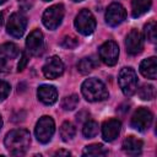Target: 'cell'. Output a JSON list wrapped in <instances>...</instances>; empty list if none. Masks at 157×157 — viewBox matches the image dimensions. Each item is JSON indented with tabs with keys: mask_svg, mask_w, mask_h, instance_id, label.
<instances>
[{
	"mask_svg": "<svg viewBox=\"0 0 157 157\" xmlns=\"http://www.w3.org/2000/svg\"><path fill=\"white\" fill-rule=\"evenodd\" d=\"M44 1H50V0H44Z\"/></svg>",
	"mask_w": 157,
	"mask_h": 157,
	"instance_id": "cell-36",
	"label": "cell"
},
{
	"mask_svg": "<svg viewBox=\"0 0 157 157\" xmlns=\"http://www.w3.org/2000/svg\"><path fill=\"white\" fill-rule=\"evenodd\" d=\"M144 36L145 38L151 42L155 43L157 39V27H156V21H150L145 25L144 27Z\"/></svg>",
	"mask_w": 157,
	"mask_h": 157,
	"instance_id": "cell-23",
	"label": "cell"
},
{
	"mask_svg": "<svg viewBox=\"0 0 157 157\" xmlns=\"http://www.w3.org/2000/svg\"><path fill=\"white\" fill-rule=\"evenodd\" d=\"M1 23H2V15L0 13V26H1Z\"/></svg>",
	"mask_w": 157,
	"mask_h": 157,
	"instance_id": "cell-33",
	"label": "cell"
},
{
	"mask_svg": "<svg viewBox=\"0 0 157 157\" xmlns=\"http://www.w3.org/2000/svg\"><path fill=\"white\" fill-rule=\"evenodd\" d=\"M27 27V18L25 15L20 12H15L10 16L7 25H6V31L10 36L13 38H20L23 36L25 29Z\"/></svg>",
	"mask_w": 157,
	"mask_h": 157,
	"instance_id": "cell-8",
	"label": "cell"
},
{
	"mask_svg": "<svg viewBox=\"0 0 157 157\" xmlns=\"http://www.w3.org/2000/svg\"><path fill=\"white\" fill-rule=\"evenodd\" d=\"M142 141L140 139H136L135 136H129L123 141V150L125 153L130 156H137L142 151Z\"/></svg>",
	"mask_w": 157,
	"mask_h": 157,
	"instance_id": "cell-17",
	"label": "cell"
},
{
	"mask_svg": "<svg viewBox=\"0 0 157 157\" xmlns=\"http://www.w3.org/2000/svg\"><path fill=\"white\" fill-rule=\"evenodd\" d=\"M78 104V96L76 94H70L65 97L61 102V108L64 110H74Z\"/></svg>",
	"mask_w": 157,
	"mask_h": 157,
	"instance_id": "cell-25",
	"label": "cell"
},
{
	"mask_svg": "<svg viewBox=\"0 0 157 157\" xmlns=\"http://www.w3.org/2000/svg\"><path fill=\"white\" fill-rule=\"evenodd\" d=\"M72 1H75V2H80V1H82V0H72Z\"/></svg>",
	"mask_w": 157,
	"mask_h": 157,
	"instance_id": "cell-35",
	"label": "cell"
},
{
	"mask_svg": "<svg viewBox=\"0 0 157 157\" xmlns=\"http://www.w3.org/2000/svg\"><path fill=\"white\" fill-rule=\"evenodd\" d=\"M70 156V152L69 151H65V150H59L55 152V156Z\"/></svg>",
	"mask_w": 157,
	"mask_h": 157,
	"instance_id": "cell-31",
	"label": "cell"
},
{
	"mask_svg": "<svg viewBox=\"0 0 157 157\" xmlns=\"http://www.w3.org/2000/svg\"><path fill=\"white\" fill-rule=\"evenodd\" d=\"M1 128H2V119H1V115H0V130H1Z\"/></svg>",
	"mask_w": 157,
	"mask_h": 157,
	"instance_id": "cell-32",
	"label": "cell"
},
{
	"mask_svg": "<svg viewBox=\"0 0 157 157\" xmlns=\"http://www.w3.org/2000/svg\"><path fill=\"white\" fill-rule=\"evenodd\" d=\"M6 70H7V65H6L5 59H0V74L1 72H5Z\"/></svg>",
	"mask_w": 157,
	"mask_h": 157,
	"instance_id": "cell-30",
	"label": "cell"
},
{
	"mask_svg": "<svg viewBox=\"0 0 157 157\" xmlns=\"http://www.w3.org/2000/svg\"><path fill=\"white\" fill-rule=\"evenodd\" d=\"M64 72V63L59 56H50L43 65V74L47 78H56Z\"/></svg>",
	"mask_w": 157,
	"mask_h": 157,
	"instance_id": "cell-13",
	"label": "cell"
},
{
	"mask_svg": "<svg viewBox=\"0 0 157 157\" xmlns=\"http://www.w3.org/2000/svg\"><path fill=\"white\" fill-rule=\"evenodd\" d=\"M27 63H28V56H27L26 53H22L21 60H20V63H18V65H17V71H22V70L25 69V66L27 65Z\"/></svg>",
	"mask_w": 157,
	"mask_h": 157,
	"instance_id": "cell-29",
	"label": "cell"
},
{
	"mask_svg": "<svg viewBox=\"0 0 157 157\" xmlns=\"http://www.w3.org/2000/svg\"><path fill=\"white\" fill-rule=\"evenodd\" d=\"M26 48L27 52L34 56H38L43 53L44 39H43V33L39 29H33L29 33V36L26 39Z\"/></svg>",
	"mask_w": 157,
	"mask_h": 157,
	"instance_id": "cell-11",
	"label": "cell"
},
{
	"mask_svg": "<svg viewBox=\"0 0 157 157\" xmlns=\"http://www.w3.org/2000/svg\"><path fill=\"white\" fill-rule=\"evenodd\" d=\"M126 52L130 55H137L144 49V39L137 29H131L125 38Z\"/></svg>",
	"mask_w": 157,
	"mask_h": 157,
	"instance_id": "cell-12",
	"label": "cell"
},
{
	"mask_svg": "<svg viewBox=\"0 0 157 157\" xmlns=\"http://www.w3.org/2000/svg\"><path fill=\"white\" fill-rule=\"evenodd\" d=\"M125 18H126V11L123 5H120L118 2H113L108 6V9L105 11V22L109 26L117 27L121 22H124Z\"/></svg>",
	"mask_w": 157,
	"mask_h": 157,
	"instance_id": "cell-10",
	"label": "cell"
},
{
	"mask_svg": "<svg viewBox=\"0 0 157 157\" xmlns=\"http://www.w3.org/2000/svg\"><path fill=\"white\" fill-rule=\"evenodd\" d=\"M74 25H75L77 32L81 33V34H83V36H90L96 29V20H94V16L87 9H82L76 15Z\"/></svg>",
	"mask_w": 157,
	"mask_h": 157,
	"instance_id": "cell-4",
	"label": "cell"
},
{
	"mask_svg": "<svg viewBox=\"0 0 157 157\" xmlns=\"http://www.w3.org/2000/svg\"><path fill=\"white\" fill-rule=\"evenodd\" d=\"M54 131H55V124L50 117L44 115V117L39 118V120L36 124V129H34L36 137L39 142L48 144L52 140Z\"/></svg>",
	"mask_w": 157,
	"mask_h": 157,
	"instance_id": "cell-5",
	"label": "cell"
},
{
	"mask_svg": "<svg viewBox=\"0 0 157 157\" xmlns=\"http://www.w3.org/2000/svg\"><path fill=\"white\" fill-rule=\"evenodd\" d=\"M37 97L42 103L52 105L58 99V91L52 85H42L37 90Z\"/></svg>",
	"mask_w": 157,
	"mask_h": 157,
	"instance_id": "cell-15",
	"label": "cell"
},
{
	"mask_svg": "<svg viewBox=\"0 0 157 157\" xmlns=\"http://www.w3.org/2000/svg\"><path fill=\"white\" fill-rule=\"evenodd\" d=\"M5 1H7V0H0V4H4Z\"/></svg>",
	"mask_w": 157,
	"mask_h": 157,
	"instance_id": "cell-34",
	"label": "cell"
},
{
	"mask_svg": "<svg viewBox=\"0 0 157 157\" xmlns=\"http://www.w3.org/2000/svg\"><path fill=\"white\" fill-rule=\"evenodd\" d=\"M140 72L142 74V76L155 80L157 77V59L155 56H151L142 60L140 64Z\"/></svg>",
	"mask_w": 157,
	"mask_h": 157,
	"instance_id": "cell-16",
	"label": "cell"
},
{
	"mask_svg": "<svg viewBox=\"0 0 157 157\" xmlns=\"http://www.w3.org/2000/svg\"><path fill=\"white\" fill-rule=\"evenodd\" d=\"M77 44H78L77 39L75 37H72V36H66L61 40V45L64 48H66V49H74V48L77 47Z\"/></svg>",
	"mask_w": 157,
	"mask_h": 157,
	"instance_id": "cell-27",
	"label": "cell"
},
{
	"mask_svg": "<svg viewBox=\"0 0 157 157\" xmlns=\"http://www.w3.org/2000/svg\"><path fill=\"white\" fill-rule=\"evenodd\" d=\"M5 147L13 156H22L29 147L31 135L25 129H15L6 134L5 136Z\"/></svg>",
	"mask_w": 157,
	"mask_h": 157,
	"instance_id": "cell-1",
	"label": "cell"
},
{
	"mask_svg": "<svg viewBox=\"0 0 157 157\" xmlns=\"http://www.w3.org/2000/svg\"><path fill=\"white\" fill-rule=\"evenodd\" d=\"M98 123H96L94 120H87L82 128V134L85 137L92 139L98 134Z\"/></svg>",
	"mask_w": 157,
	"mask_h": 157,
	"instance_id": "cell-24",
	"label": "cell"
},
{
	"mask_svg": "<svg viewBox=\"0 0 157 157\" xmlns=\"http://www.w3.org/2000/svg\"><path fill=\"white\" fill-rule=\"evenodd\" d=\"M76 134V129L75 125L70 121H65L61 124L60 126V136L63 139V141H70Z\"/></svg>",
	"mask_w": 157,
	"mask_h": 157,
	"instance_id": "cell-21",
	"label": "cell"
},
{
	"mask_svg": "<svg viewBox=\"0 0 157 157\" xmlns=\"http://www.w3.org/2000/svg\"><path fill=\"white\" fill-rule=\"evenodd\" d=\"M152 120L153 115L147 108H139L131 118V126L137 131H146L151 126Z\"/></svg>",
	"mask_w": 157,
	"mask_h": 157,
	"instance_id": "cell-9",
	"label": "cell"
},
{
	"mask_svg": "<svg viewBox=\"0 0 157 157\" xmlns=\"http://www.w3.org/2000/svg\"><path fill=\"white\" fill-rule=\"evenodd\" d=\"M64 13H65V10H64V6L61 4H56V5L48 7L44 11L43 17H42L44 26L48 29L58 28L60 26L63 18H64Z\"/></svg>",
	"mask_w": 157,
	"mask_h": 157,
	"instance_id": "cell-6",
	"label": "cell"
},
{
	"mask_svg": "<svg viewBox=\"0 0 157 157\" xmlns=\"http://www.w3.org/2000/svg\"><path fill=\"white\" fill-rule=\"evenodd\" d=\"M98 53H99L101 60L105 65L113 66L117 64L119 58V47L114 40H107L99 47Z\"/></svg>",
	"mask_w": 157,
	"mask_h": 157,
	"instance_id": "cell-7",
	"label": "cell"
},
{
	"mask_svg": "<svg viewBox=\"0 0 157 157\" xmlns=\"http://www.w3.org/2000/svg\"><path fill=\"white\" fill-rule=\"evenodd\" d=\"M20 49L13 43H4L0 44V55L6 59H13L18 55Z\"/></svg>",
	"mask_w": 157,
	"mask_h": 157,
	"instance_id": "cell-19",
	"label": "cell"
},
{
	"mask_svg": "<svg viewBox=\"0 0 157 157\" xmlns=\"http://www.w3.org/2000/svg\"><path fill=\"white\" fill-rule=\"evenodd\" d=\"M81 92L88 102H99L109 97L105 85L96 77H91L83 81L81 86Z\"/></svg>",
	"mask_w": 157,
	"mask_h": 157,
	"instance_id": "cell-2",
	"label": "cell"
},
{
	"mask_svg": "<svg viewBox=\"0 0 157 157\" xmlns=\"http://www.w3.org/2000/svg\"><path fill=\"white\" fill-rule=\"evenodd\" d=\"M83 156H105L108 155V150L101 144H92L83 148Z\"/></svg>",
	"mask_w": 157,
	"mask_h": 157,
	"instance_id": "cell-20",
	"label": "cell"
},
{
	"mask_svg": "<svg viewBox=\"0 0 157 157\" xmlns=\"http://www.w3.org/2000/svg\"><path fill=\"white\" fill-rule=\"evenodd\" d=\"M120 128H121V123L118 119L105 120L102 125V136H103L104 141H107V142L114 141L120 132Z\"/></svg>",
	"mask_w": 157,
	"mask_h": 157,
	"instance_id": "cell-14",
	"label": "cell"
},
{
	"mask_svg": "<svg viewBox=\"0 0 157 157\" xmlns=\"http://www.w3.org/2000/svg\"><path fill=\"white\" fill-rule=\"evenodd\" d=\"M119 86L125 96H132L137 90V75L132 67H123L118 77Z\"/></svg>",
	"mask_w": 157,
	"mask_h": 157,
	"instance_id": "cell-3",
	"label": "cell"
},
{
	"mask_svg": "<svg viewBox=\"0 0 157 157\" xmlns=\"http://www.w3.org/2000/svg\"><path fill=\"white\" fill-rule=\"evenodd\" d=\"M10 90H11L10 85H9L6 81L0 80V102H2V101L9 96Z\"/></svg>",
	"mask_w": 157,
	"mask_h": 157,
	"instance_id": "cell-28",
	"label": "cell"
},
{
	"mask_svg": "<svg viewBox=\"0 0 157 157\" xmlns=\"http://www.w3.org/2000/svg\"><path fill=\"white\" fill-rule=\"evenodd\" d=\"M97 66V61L93 58H83L77 63V70L81 74H88Z\"/></svg>",
	"mask_w": 157,
	"mask_h": 157,
	"instance_id": "cell-22",
	"label": "cell"
},
{
	"mask_svg": "<svg viewBox=\"0 0 157 157\" xmlns=\"http://www.w3.org/2000/svg\"><path fill=\"white\" fill-rule=\"evenodd\" d=\"M139 96L144 101H151L155 98V87L152 85H144L139 90Z\"/></svg>",
	"mask_w": 157,
	"mask_h": 157,
	"instance_id": "cell-26",
	"label": "cell"
},
{
	"mask_svg": "<svg viewBox=\"0 0 157 157\" xmlns=\"http://www.w3.org/2000/svg\"><path fill=\"white\" fill-rule=\"evenodd\" d=\"M151 7V0H131V13L134 17H140Z\"/></svg>",
	"mask_w": 157,
	"mask_h": 157,
	"instance_id": "cell-18",
	"label": "cell"
}]
</instances>
